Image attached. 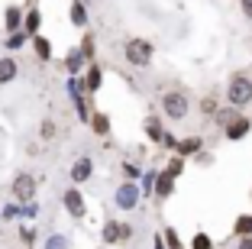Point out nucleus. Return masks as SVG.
Instances as JSON below:
<instances>
[{
    "instance_id": "obj_8",
    "label": "nucleus",
    "mask_w": 252,
    "mask_h": 249,
    "mask_svg": "<svg viewBox=\"0 0 252 249\" xmlns=\"http://www.w3.org/2000/svg\"><path fill=\"white\" fill-rule=\"evenodd\" d=\"M249 130H252V120L249 117H239V113L226 123V136H230V140H243Z\"/></svg>"
},
{
    "instance_id": "obj_29",
    "label": "nucleus",
    "mask_w": 252,
    "mask_h": 249,
    "mask_svg": "<svg viewBox=\"0 0 252 249\" xmlns=\"http://www.w3.org/2000/svg\"><path fill=\"white\" fill-rule=\"evenodd\" d=\"M239 10H243L246 20H252V0H239Z\"/></svg>"
},
{
    "instance_id": "obj_2",
    "label": "nucleus",
    "mask_w": 252,
    "mask_h": 249,
    "mask_svg": "<svg viewBox=\"0 0 252 249\" xmlns=\"http://www.w3.org/2000/svg\"><path fill=\"white\" fill-rule=\"evenodd\" d=\"M152 39H129L126 42V62L136 68H146L149 62H152Z\"/></svg>"
},
{
    "instance_id": "obj_11",
    "label": "nucleus",
    "mask_w": 252,
    "mask_h": 249,
    "mask_svg": "<svg viewBox=\"0 0 252 249\" xmlns=\"http://www.w3.org/2000/svg\"><path fill=\"white\" fill-rule=\"evenodd\" d=\"M3 23H7L10 33H20V23H23V10L16 7V3H10L7 10H3Z\"/></svg>"
},
{
    "instance_id": "obj_15",
    "label": "nucleus",
    "mask_w": 252,
    "mask_h": 249,
    "mask_svg": "<svg viewBox=\"0 0 252 249\" xmlns=\"http://www.w3.org/2000/svg\"><path fill=\"white\" fill-rule=\"evenodd\" d=\"M175 149H178V155L185 159V155H194V152L200 149V140H197V136H188V140H181Z\"/></svg>"
},
{
    "instance_id": "obj_30",
    "label": "nucleus",
    "mask_w": 252,
    "mask_h": 249,
    "mask_svg": "<svg viewBox=\"0 0 252 249\" xmlns=\"http://www.w3.org/2000/svg\"><path fill=\"white\" fill-rule=\"evenodd\" d=\"M129 236H133V227L129 223H120V240H129Z\"/></svg>"
},
{
    "instance_id": "obj_34",
    "label": "nucleus",
    "mask_w": 252,
    "mask_h": 249,
    "mask_svg": "<svg viewBox=\"0 0 252 249\" xmlns=\"http://www.w3.org/2000/svg\"><path fill=\"white\" fill-rule=\"evenodd\" d=\"M20 240L23 243H32V230H20Z\"/></svg>"
},
{
    "instance_id": "obj_7",
    "label": "nucleus",
    "mask_w": 252,
    "mask_h": 249,
    "mask_svg": "<svg viewBox=\"0 0 252 249\" xmlns=\"http://www.w3.org/2000/svg\"><path fill=\"white\" fill-rule=\"evenodd\" d=\"M91 175H94V162H91L88 155L74 159V165H71V181H74V184H81V181H88Z\"/></svg>"
},
{
    "instance_id": "obj_5",
    "label": "nucleus",
    "mask_w": 252,
    "mask_h": 249,
    "mask_svg": "<svg viewBox=\"0 0 252 249\" xmlns=\"http://www.w3.org/2000/svg\"><path fill=\"white\" fill-rule=\"evenodd\" d=\"M62 204H65V211L71 213L74 220H84V213H88V204H84V194L78 188H68L65 194H62Z\"/></svg>"
},
{
    "instance_id": "obj_26",
    "label": "nucleus",
    "mask_w": 252,
    "mask_h": 249,
    "mask_svg": "<svg viewBox=\"0 0 252 249\" xmlns=\"http://www.w3.org/2000/svg\"><path fill=\"white\" fill-rule=\"evenodd\" d=\"M39 133H42V140H52V136H55V123H52V120H42Z\"/></svg>"
},
{
    "instance_id": "obj_27",
    "label": "nucleus",
    "mask_w": 252,
    "mask_h": 249,
    "mask_svg": "<svg viewBox=\"0 0 252 249\" xmlns=\"http://www.w3.org/2000/svg\"><path fill=\"white\" fill-rule=\"evenodd\" d=\"M165 240H168V249H181V240L175 230H165Z\"/></svg>"
},
{
    "instance_id": "obj_24",
    "label": "nucleus",
    "mask_w": 252,
    "mask_h": 249,
    "mask_svg": "<svg viewBox=\"0 0 252 249\" xmlns=\"http://www.w3.org/2000/svg\"><path fill=\"white\" fill-rule=\"evenodd\" d=\"M45 249H68V240L62 233H55V236H49V243H45Z\"/></svg>"
},
{
    "instance_id": "obj_22",
    "label": "nucleus",
    "mask_w": 252,
    "mask_h": 249,
    "mask_svg": "<svg viewBox=\"0 0 252 249\" xmlns=\"http://www.w3.org/2000/svg\"><path fill=\"white\" fill-rule=\"evenodd\" d=\"M191 249H214V240H210L207 233H197L191 240Z\"/></svg>"
},
{
    "instance_id": "obj_12",
    "label": "nucleus",
    "mask_w": 252,
    "mask_h": 249,
    "mask_svg": "<svg viewBox=\"0 0 252 249\" xmlns=\"http://www.w3.org/2000/svg\"><path fill=\"white\" fill-rule=\"evenodd\" d=\"M171 191H175V178H171L168 172L156 175V194L158 198H171Z\"/></svg>"
},
{
    "instance_id": "obj_14",
    "label": "nucleus",
    "mask_w": 252,
    "mask_h": 249,
    "mask_svg": "<svg viewBox=\"0 0 252 249\" xmlns=\"http://www.w3.org/2000/svg\"><path fill=\"white\" fill-rule=\"evenodd\" d=\"M32 49H36V55H39L42 62H49V59H52V42H49V39L32 36Z\"/></svg>"
},
{
    "instance_id": "obj_9",
    "label": "nucleus",
    "mask_w": 252,
    "mask_h": 249,
    "mask_svg": "<svg viewBox=\"0 0 252 249\" xmlns=\"http://www.w3.org/2000/svg\"><path fill=\"white\" fill-rule=\"evenodd\" d=\"M100 84H104V71H100V65H91L88 78H84V91L94 94V91H100Z\"/></svg>"
},
{
    "instance_id": "obj_17",
    "label": "nucleus",
    "mask_w": 252,
    "mask_h": 249,
    "mask_svg": "<svg viewBox=\"0 0 252 249\" xmlns=\"http://www.w3.org/2000/svg\"><path fill=\"white\" fill-rule=\"evenodd\" d=\"M81 62H84V55H81L78 49H71V52L65 55V68H68L71 74H78V71H81Z\"/></svg>"
},
{
    "instance_id": "obj_13",
    "label": "nucleus",
    "mask_w": 252,
    "mask_h": 249,
    "mask_svg": "<svg viewBox=\"0 0 252 249\" xmlns=\"http://www.w3.org/2000/svg\"><path fill=\"white\" fill-rule=\"evenodd\" d=\"M91 130H94L97 136H107V133H110V117H107V113H100V110H97V113H91Z\"/></svg>"
},
{
    "instance_id": "obj_20",
    "label": "nucleus",
    "mask_w": 252,
    "mask_h": 249,
    "mask_svg": "<svg viewBox=\"0 0 252 249\" xmlns=\"http://www.w3.org/2000/svg\"><path fill=\"white\" fill-rule=\"evenodd\" d=\"M71 23H74V26H88V10H84L78 0L71 3Z\"/></svg>"
},
{
    "instance_id": "obj_21",
    "label": "nucleus",
    "mask_w": 252,
    "mask_h": 249,
    "mask_svg": "<svg viewBox=\"0 0 252 249\" xmlns=\"http://www.w3.org/2000/svg\"><path fill=\"white\" fill-rule=\"evenodd\" d=\"M146 133L152 136V140H162V136H165V133H162V123H158L156 117H149V120H146Z\"/></svg>"
},
{
    "instance_id": "obj_10",
    "label": "nucleus",
    "mask_w": 252,
    "mask_h": 249,
    "mask_svg": "<svg viewBox=\"0 0 252 249\" xmlns=\"http://www.w3.org/2000/svg\"><path fill=\"white\" fill-rule=\"evenodd\" d=\"M16 71H20V65H16V59H10V55H3V59H0V84H10V81L16 78Z\"/></svg>"
},
{
    "instance_id": "obj_23",
    "label": "nucleus",
    "mask_w": 252,
    "mask_h": 249,
    "mask_svg": "<svg viewBox=\"0 0 252 249\" xmlns=\"http://www.w3.org/2000/svg\"><path fill=\"white\" fill-rule=\"evenodd\" d=\"M165 172H168V175H171V178H178V175H181V172H185V159H181V155H175V159H171V162H168V169H165Z\"/></svg>"
},
{
    "instance_id": "obj_32",
    "label": "nucleus",
    "mask_w": 252,
    "mask_h": 249,
    "mask_svg": "<svg viewBox=\"0 0 252 249\" xmlns=\"http://www.w3.org/2000/svg\"><path fill=\"white\" fill-rule=\"evenodd\" d=\"M200 110H204V113H217V104H214V101H210V97H207V101L200 104Z\"/></svg>"
},
{
    "instance_id": "obj_1",
    "label": "nucleus",
    "mask_w": 252,
    "mask_h": 249,
    "mask_svg": "<svg viewBox=\"0 0 252 249\" xmlns=\"http://www.w3.org/2000/svg\"><path fill=\"white\" fill-rule=\"evenodd\" d=\"M226 101L233 104V107H246V104L252 101V81L246 78V74H233L230 84H226Z\"/></svg>"
},
{
    "instance_id": "obj_18",
    "label": "nucleus",
    "mask_w": 252,
    "mask_h": 249,
    "mask_svg": "<svg viewBox=\"0 0 252 249\" xmlns=\"http://www.w3.org/2000/svg\"><path fill=\"white\" fill-rule=\"evenodd\" d=\"M104 243H110V246L120 243V223H117V220H107V223H104Z\"/></svg>"
},
{
    "instance_id": "obj_31",
    "label": "nucleus",
    "mask_w": 252,
    "mask_h": 249,
    "mask_svg": "<svg viewBox=\"0 0 252 249\" xmlns=\"http://www.w3.org/2000/svg\"><path fill=\"white\" fill-rule=\"evenodd\" d=\"M123 172H126V178H129V181H133V178H136V175H139V169H136L133 162H129V165H123Z\"/></svg>"
},
{
    "instance_id": "obj_28",
    "label": "nucleus",
    "mask_w": 252,
    "mask_h": 249,
    "mask_svg": "<svg viewBox=\"0 0 252 249\" xmlns=\"http://www.w3.org/2000/svg\"><path fill=\"white\" fill-rule=\"evenodd\" d=\"M81 55H94V36H84V42H81Z\"/></svg>"
},
{
    "instance_id": "obj_4",
    "label": "nucleus",
    "mask_w": 252,
    "mask_h": 249,
    "mask_svg": "<svg viewBox=\"0 0 252 249\" xmlns=\"http://www.w3.org/2000/svg\"><path fill=\"white\" fill-rule=\"evenodd\" d=\"M10 191H13L16 201H23V204H26V201L36 198V178H32L30 172H20V175L13 178V184H10Z\"/></svg>"
},
{
    "instance_id": "obj_33",
    "label": "nucleus",
    "mask_w": 252,
    "mask_h": 249,
    "mask_svg": "<svg viewBox=\"0 0 252 249\" xmlns=\"http://www.w3.org/2000/svg\"><path fill=\"white\" fill-rule=\"evenodd\" d=\"M236 249H252V236H243V240H239V246Z\"/></svg>"
},
{
    "instance_id": "obj_6",
    "label": "nucleus",
    "mask_w": 252,
    "mask_h": 249,
    "mask_svg": "<svg viewBox=\"0 0 252 249\" xmlns=\"http://www.w3.org/2000/svg\"><path fill=\"white\" fill-rule=\"evenodd\" d=\"M139 198H142V194H139V188H136L133 181H123V184L117 188V198H113V201H117V207H120V211H133V207L139 204Z\"/></svg>"
},
{
    "instance_id": "obj_16",
    "label": "nucleus",
    "mask_w": 252,
    "mask_h": 249,
    "mask_svg": "<svg viewBox=\"0 0 252 249\" xmlns=\"http://www.w3.org/2000/svg\"><path fill=\"white\" fill-rule=\"evenodd\" d=\"M233 233H236L239 240H243V236H252V217H249V213H243V217L233 223Z\"/></svg>"
},
{
    "instance_id": "obj_3",
    "label": "nucleus",
    "mask_w": 252,
    "mask_h": 249,
    "mask_svg": "<svg viewBox=\"0 0 252 249\" xmlns=\"http://www.w3.org/2000/svg\"><path fill=\"white\" fill-rule=\"evenodd\" d=\"M162 110L168 120H185L188 110H191V104H188V94L185 91H168V94L162 97Z\"/></svg>"
},
{
    "instance_id": "obj_25",
    "label": "nucleus",
    "mask_w": 252,
    "mask_h": 249,
    "mask_svg": "<svg viewBox=\"0 0 252 249\" xmlns=\"http://www.w3.org/2000/svg\"><path fill=\"white\" fill-rule=\"evenodd\" d=\"M23 42H26V33H10V39H7V49H20Z\"/></svg>"
},
{
    "instance_id": "obj_19",
    "label": "nucleus",
    "mask_w": 252,
    "mask_h": 249,
    "mask_svg": "<svg viewBox=\"0 0 252 249\" xmlns=\"http://www.w3.org/2000/svg\"><path fill=\"white\" fill-rule=\"evenodd\" d=\"M39 23H42V16H39V10H30V13H26V36H36L39 33Z\"/></svg>"
}]
</instances>
